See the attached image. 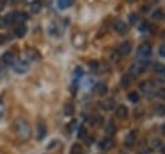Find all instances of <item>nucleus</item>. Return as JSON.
<instances>
[{
  "label": "nucleus",
  "mask_w": 165,
  "mask_h": 154,
  "mask_svg": "<svg viewBox=\"0 0 165 154\" xmlns=\"http://www.w3.org/2000/svg\"><path fill=\"white\" fill-rule=\"evenodd\" d=\"M13 128L17 133V136L20 137L22 141H27L31 137V127L27 123L26 119L23 118H17L13 123Z\"/></svg>",
  "instance_id": "1"
},
{
  "label": "nucleus",
  "mask_w": 165,
  "mask_h": 154,
  "mask_svg": "<svg viewBox=\"0 0 165 154\" xmlns=\"http://www.w3.org/2000/svg\"><path fill=\"white\" fill-rule=\"evenodd\" d=\"M72 44H74L75 48H83L85 47V44H87V36H85V34L83 33H77L74 35V38H72Z\"/></svg>",
  "instance_id": "2"
},
{
  "label": "nucleus",
  "mask_w": 165,
  "mask_h": 154,
  "mask_svg": "<svg viewBox=\"0 0 165 154\" xmlns=\"http://www.w3.org/2000/svg\"><path fill=\"white\" fill-rule=\"evenodd\" d=\"M151 44L150 43H143L142 45L138 48V53L137 56L141 58V60H144V58H148V56L151 54Z\"/></svg>",
  "instance_id": "3"
},
{
  "label": "nucleus",
  "mask_w": 165,
  "mask_h": 154,
  "mask_svg": "<svg viewBox=\"0 0 165 154\" xmlns=\"http://www.w3.org/2000/svg\"><path fill=\"white\" fill-rule=\"evenodd\" d=\"M13 71L16 74H26L28 71V64L26 61H18L13 65Z\"/></svg>",
  "instance_id": "4"
},
{
  "label": "nucleus",
  "mask_w": 165,
  "mask_h": 154,
  "mask_svg": "<svg viewBox=\"0 0 165 154\" xmlns=\"http://www.w3.org/2000/svg\"><path fill=\"white\" fill-rule=\"evenodd\" d=\"M26 57L31 62H36V61L40 60V53L35 48H28V49H26Z\"/></svg>",
  "instance_id": "5"
},
{
  "label": "nucleus",
  "mask_w": 165,
  "mask_h": 154,
  "mask_svg": "<svg viewBox=\"0 0 165 154\" xmlns=\"http://www.w3.org/2000/svg\"><path fill=\"white\" fill-rule=\"evenodd\" d=\"M114 29H115V31L116 33H119V34H126L128 33V26H126V23L125 22H123V21H116L115 23H114Z\"/></svg>",
  "instance_id": "6"
},
{
  "label": "nucleus",
  "mask_w": 165,
  "mask_h": 154,
  "mask_svg": "<svg viewBox=\"0 0 165 154\" xmlns=\"http://www.w3.org/2000/svg\"><path fill=\"white\" fill-rule=\"evenodd\" d=\"M47 136V124L43 120H40L38 123V139L43 140Z\"/></svg>",
  "instance_id": "7"
},
{
  "label": "nucleus",
  "mask_w": 165,
  "mask_h": 154,
  "mask_svg": "<svg viewBox=\"0 0 165 154\" xmlns=\"http://www.w3.org/2000/svg\"><path fill=\"white\" fill-rule=\"evenodd\" d=\"M132 51V44L129 41H124L123 44L120 45V49H119V52L120 54H123V56H126V54H129Z\"/></svg>",
  "instance_id": "8"
},
{
  "label": "nucleus",
  "mask_w": 165,
  "mask_h": 154,
  "mask_svg": "<svg viewBox=\"0 0 165 154\" xmlns=\"http://www.w3.org/2000/svg\"><path fill=\"white\" fill-rule=\"evenodd\" d=\"M26 33H27V29L23 23H20L14 30V34H16L17 38H23V36L26 35Z\"/></svg>",
  "instance_id": "9"
},
{
  "label": "nucleus",
  "mask_w": 165,
  "mask_h": 154,
  "mask_svg": "<svg viewBox=\"0 0 165 154\" xmlns=\"http://www.w3.org/2000/svg\"><path fill=\"white\" fill-rule=\"evenodd\" d=\"M3 61H4V64L5 65H12L14 62V54L12 53V52H5L3 54Z\"/></svg>",
  "instance_id": "10"
},
{
  "label": "nucleus",
  "mask_w": 165,
  "mask_h": 154,
  "mask_svg": "<svg viewBox=\"0 0 165 154\" xmlns=\"http://www.w3.org/2000/svg\"><path fill=\"white\" fill-rule=\"evenodd\" d=\"M114 108H115V101L112 100V98H107V100H105L102 102V109L103 110L110 112V110H112Z\"/></svg>",
  "instance_id": "11"
},
{
  "label": "nucleus",
  "mask_w": 165,
  "mask_h": 154,
  "mask_svg": "<svg viewBox=\"0 0 165 154\" xmlns=\"http://www.w3.org/2000/svg\"><path fill=\"white\" fill-rule=\"evenodd\" d=\"M17 17H14V20H17L20 23H23V22H26L28 20V14L25 13V12H20V13H16Z\"/></svg>",
  "instance_id": "12"
},
{
  "label": "nucleus",
  "mask_w": 165,
  "mask_h": 154,
  "mask_svg": "<svg viewBox=\"0 0 165 154\" xmlns=\"http://www.w3.org/2000/svg\"><path fill=\"white\" fill-rule=\"evenodd\" d=\"M72 2H74V0H57V4H58L59 9H66L72 4Z\"/></svg>",
  "instance_id": "13"
},
{
  "label": "nucleus",
  "mask_w": 165,
  "mask_h": 154,
  "mask_svg": "<svg viewBox=\"0 0 165 154\" xmlns=\"http://www.w3.org/2000/svg\"><path fill=\"white\" fill-rule=\"evenodd\" d=\"M99 146H101L102 150H108L112 146V140H111V139H105V140H102V143L99 144Z\"/></svg>",
  "instance_id": "14"
},
{
  "label": "nucleus",
  "mask_w": 165,
  "mask_h": 154,
  "mask_svg": "<svg viewBox=\"0 0 165 154\" xmlns=\"http://www.w3.org/2000/svg\"><path fill=\"white\" fill-rule=\"evenodd\" d=\"M116 115L119 118H126L128 116V109L125 106H119L118 110H116Z\"/></svg>",
  "instance_id": "15"
},
{
  "label": "nucleus",
  "mask_w": 165,
  "mask_h": 154,
  "mask_svg": "<svg viewBox=\"0 0 165 154\" xmlns=\"http://www.w3.org/2000/svg\"><path fill=\"white\" fill-rule=\"evenodd\" d=\"M96 89H97V93H98L99 96H102V95H105L106 92H107V85L105 83H99L96 87Z\"/></svg>",
  "instance_id": "16"
},
{
  "label": "nucleus",
  "mask_w": 165,
  "mask_h": 154,
  "mask_svg": "<svg viewBox=\"0 0 165 154\" xmlns=\"http://www.w3.org/2000/svg\"><path fill=\"white\" fill-rule=\"evenodd\" d=\"M70 154H83V148L80 144H74L70 150Z\"/></svg>",
  "instance_id": "17"
},
{
  "label": "nucleus",
  "mask_w": 165,
  "mask_h": 154,
  "mask_svg": "<svg viewBox=\"0 0 165 154\" xmlns=\"http://www.w3.org/2000/svg\"><path fill=\"white\" fill-rule=\"evenodd\" d=\"M30 9H31L32 13H38V12H40V9H41V4H40L39 2H36V0H35L34 3L30 4Z\"/></svg>",
  "instance_id": "18"
},
{
  "label": "nucleus",
  "mask_w": 165,
  "mask_h": 154,
  "mask_svg": "<svg viewBox=\"0 0 165 154\" xmlns=\"http://www.w3.org/2000/svg\"><path fill=\"white\" fill-rule=\"evenodd\" d=\"M134 139H136V135H134L133 132L129 133V135L126 136V139H125V145H126V146H132L133 143H134Z\"/></svg>",
  "instance_id": "19"
},
{
  "label": "nucleus",
  "mask_w": 165,
  "mask_h": 154,
  "mask_svg": "<svg viewBox=\"0 0 165 154\" xmlns=\"http://www.w3.org/2000/svg\"><path fill=\"white\" fill-rule=\"evenodd\" d=\"M74 110H75V106L72 105V104H66V105H65V114L66 115L74 114Z\"/></svg>",
  "instance_id": "20"
},
{
  "label": "nucleus",
  "mask_w": 165,
  "mask_h": 154,
  "mask_svg": "<svg viewBox=\"0 0 165 154\" xmlns=\"http://www.w3.org/2000/svg\"><path fill=\"white\" fill-rule=\"evenodd\" d=\"M81 75H83V69L81 67H76L75 71H74V81L77 82L79 79L81 78Z\"/></svg>",
  "instance_id": "21"
},
{
  "label": "nucleus",
  "mask_w": 165,
  "mask_h": 154,
  "mask_svg": "<svg viewBox=\"0 0 165 154\" xmlns=\"http://www.w3.org/2000/svg\"><path fill=\"white\" fill-rule=\"evenodd\" d=\"M120 57H121V54H120L119 51H112V53H111V60L112 61H115V62H119Z\"/></svg>",
  "instance_id": "22"
},
{
  "label": "nucleus",
  "mask_w": 165,
  "mask_h": 154,
  "mask_svg": "<svg viewBox=\"0 0 165 154\" xmlns=\"http://www.w3.org/2000/svg\"><path fill=\"white\" fill-rule=\"evenodd\" d=\"M85 136H87V128L80 126L79 127V139H85Z\"/></svg>",
  "instance_id": "23"
},
{
  "label": "nucleus",
  "mask_w": 165,
  "mask_h": 154,
  "mask_svg": "<svg viewBox=\"0 0 165 154\" xmlns=\"http://www.w3.org/2000/svg\"><path fill=\"white\" fill-rule=\"evenodd\" d=\"M129 100L132 101V102H137L138 101V98H139V96H138V93L137 92H132V93H129Z\"/></svg>",
  "instance_id": "24"
},
{
  "label": "nucleus",
  "mask_w": 165,
  "mask_h": 154,
  "mask_svg": "<svg viewBox=\"0 0 165 154\" xmlns=\"http://www.w3.org/2000/svg\"><path fill=\"white\" fill-rule=\"evenodd\" d=\"M89 66H90V70H93V71H97V70L99 69V65H98V62H97V61H90Z\"/></svg>",
  "instance_id": "25"
},
{
  "label": "nucleus",
  "mask_w": 165,
  "mask_h": 154,
  "mask_svg": "<svg viewBox=\"0 0 165 154\" xmlns=\"http://www.w3.org/2000/svg\"><path fill=\"white\" fill-rule=\"evenodd\" d=\"M129 83H130V78L128 77V75H125L123 79H121V85H123V87H128Z\"/></svg>",
  "instance_id": "26"
},
{
  "label": "nucleus",
  "mask_w": 165,
  "mask_h": 154,
  "mask_svg": "<svg viewBox=\"0 0 165 154\" xmlns=\"http://www.w3.org/2000/svg\"><path fill=\"white\" fill-rule=\"evenodd\" d=\"M152 17L156 18V20L161 18V17H163V10H161V9H156V10H154V13H152Z\"/></svg>",
  "instance_id": "27"
},
{
  "label": "nucleus",
  "mask_w": 165,
  "mask_h": 154,
  "mask_svg": "<svg viewBox=\"0 0 165 154\" xmlns=\"http://www.w3.org/2000/svg\"><path fill=\"white\" fill-rule=\"evenodd\" d=\"M129 20H130V22H132V23H136V22L138 21V14H137V13H133V14H130Z\"/></svg>",
  "instance_id": "28"
},
{
  "label": "nucleus",
  "mask_w": 165,
  "mask_h": 154,
  "mask_svg": "<svg viewBox=\"0 0 165 154\" xmlns=\"http://www.w3.org/2000/svg\"><path fill=\"white\" fill-rule=\"evenodd\" d=\"M5 20H7V23H12L14 21V14L12 13V14H8V16H5Z\"/></svg>",
  "instance_id": "29"
},
{
  "label": "nucleus",
  "mask_w": 165,
  "mask_h": 154,
  "mask_svg": "<svg viewBox=\"0 0 165 154\" xmlns=\"http://www.w3.org/2000/svg\"><path fill=\"white\" fill-rule=\"evenodd\" d=\"M7 20H5V17H0V27H5V26H7Z\"/></svg>",
  "instance_id": "30"
},
{
  "label": "nucleus",
  "mask_w": 165,
  "mask_h": 154,
  "mask_svg": "<svg viewBox=\"0 0 165 154\" xmlns=\"http://www.w3.org/2000/svg\"><path fill=\"white\" fill-rule=\"evenodd\" d=\"M164 70H165V67H164L163 65H160V64L156 65V71H157V73H164Z\"/></svg>",
  "instance_id": "31"
},
{
  "label": "nucleus",
  "mask_w": 165,
  "mask_h": 154,
  "mask_svg": "<svg viewBox=\"0 0 165 154\" xmlns=\"http://www.w3.org/2000/svg\"><path fill=\"white\" fill-rule=\"evenodd\" d=\"M157 110H159V112H157V114H159V115L165 114V106H159V108H157Z\"/></svg>",
  "instance_id": "32"
},
{
  "label": "nucleus",
  "mask_w": 165,
  "mask_h": 154,
  "mask_svg": "<svg viewBox=\"0 0 165 154\" xmlns=\"http://www.w3.org/2000/svg\"><path fill=\"white\" fill-rule=\"evenodd\" d=\"M159 53H160V56H161V57H165V45H163V47L160 48Z\"/></svg>",
  "instance_id": "33"
},
{
  "label": "nucleus",
  "mask_w": 165,
  "mask_h": 154,
  "mask_svg": "<svg viewBox=\"0 0 165 154\" xmlns=\"http://www.w3.org/2000/svg\"><path fill=\"white\" fill-rule=\"evenodd\" d=\"M147 26H148V23H147V22H143L142 26H141V30H142V31H144V30H147Z\"/></svg>",
  "instance_id": "34"
},
{
  "label": "nucleus",
  "mask_w": 165,
  "mask_h": 154,
  "mask_svg": "<svg viewBox=\"0 0 165 154\" xmlns=\"http://www.w3.org/2000/svg\"><path fill=\"white\" fill-rule=\"evenodd\" d=\"M114 130H115L114 126H108V128H107V132H108V133H114Z\"/></svg>",
  "instance_id": "35"
},
{
  "label": "nucleus",
  "mask_w": 165,
  "mask_h": 154,
  "mask_svg": "<svg viewBox=\"0 0 165 154\" xmlns=\"http://www.w3.org/2000/svg\"><path fill=\"white\" fill-rule=\"evenodd\" d=\"M4 41H5V36L4 35H0V44H3Z\"/></svg>",
  "instance_id": "36"
},
{
  "label": "nucleus",
  "mask_w": 165,
  "mask_h": 154,
  "mask_svg": "<svg viewBox=\"0 0 165 154\" xmlns=\"http://www.w3.org/2000/svg\"><path fill=\"white\" fill-rule=\"evenodd\" d=\"M3 9H4V2L0 0V10H3Z\"/></svg>",
  "instance_id": "37"
},
{
  "label": "nucleus",
  "mask_w": 165,
  "mask_h": 154,
  "mask_svg": "<svg viewBox=\"0 0 165 154\" xmlns=\"http://www.w3.org/2000/svg\"><path fill=\"white\" fill-rule=\"evenodd\" d=\"M128 3H133V2H136V0H126Z\"/></svg>",
  "instance_id": "38"
},
{
  "label": "nucleus",
  "mask_w": 165,
  "mask_h": 154,
  "mask_svg": "<svg viewBox=\"0 0 165 154\" xmlns=\"http://www.w3.org/2000/svg\"><path fill=\"white\" fill-rule=\"evenodd\" d=\"M2 71H3V66H2V65H0V73H2Z\"/></svg>",
  "instance_id": "39"
},
{
  "label": "nucleus",
  "mask_w": 165,
  "mask_h": 154,
  "mask_svg": "<svg viewBox=\"0 0 165 154\" xmlns=\"http://www.w3.org/2000/svg\"><path fill=\"white\" fill-rule=\"evenodd\" d=\"M163 153H165V146H164V148H163Z\"/></svg>",
  "instance_id": "40"
},
{
  "label": "nucleus",
  "mask_w": 165,
  "mask_h": 154,
  "mask_svg": "<svg viewBox=\"0 0 165 154\" xmlns=\"http://www.w3.org/2000/svg\"><path fill=\"white\" fill-rule=\"evenodd\" d=\"M164 73H165V70H164Z\"/></svg>",
  "instance_id": "41"
}]
</instances>
